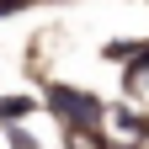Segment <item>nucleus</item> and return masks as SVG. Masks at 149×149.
Here are the masks:
<instances>
[{
    "label": "nucleus",
    "instance_id": "f257e3e1",
    "mask_svg": "<svg viewBox=\"0 0 149 149\" xmlns=\"http://www.w3.org/2000/svg\"><path fill=\"white\" fill-rule=\"evenodd\" d=\"M48 107L59 112L64 123H74V128H91V123L101 117V101L85 96V91H69V85H53V91H48Z\"/></svg>",
    "mask_w": 149,
    "mask_h": 149
},
{
    "label": "nucleus",
    "instance_id": "f03ea898",
    "mask_svg": "<svg viewBox=\"0 0 149 149\" xmlns=\"http://www.w3.org/2000/svg\"><path fill=\"white\" fill-rule=\"evenodd\" d=\"M27 112H32V96H0V123H11V128H16Z\"/></svg>",
    "mask_w": 149,
    "mask_h": 149
},
{
    "label": "nucleus",
    "instance_id": "7ed1b4c3",
    "mask_svg": "<svg viewBox=\"0 0 149 149\" xmlns=\"http://www.w3.org/2000/svg\"><path fill=\"white\" fill-rule=\"evenodd\" d=\"M11 149H37V144H32V133H11Z\"/></svg>",
    "mask_w": 149,
    "mask_h": 149
},
{
    "label": "nucleus",
    "instance_id": "20e7f679",
    "mask_svg": "<svg viewBox=\"0 0 149 149\" xmlns=\"http://www.w3.org/2000/svg\"><path fill=\"white\" fill-rule=\"evenodd\" d=\"M11 11H16V6H0V16H11Z\"/></svg>",
    "mask_w": 149,
    "mask_h": 149
}]
</instances>
